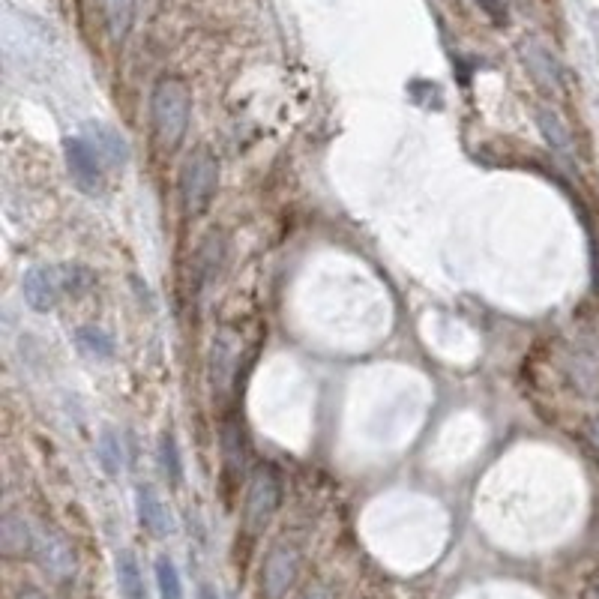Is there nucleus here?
Segmentation results:
<instances>
[{"instance_id": "f257e3e1", "label": "nucleus", "mask_w": 599, "mask_h": 599, "mask_svg": "<svg viewBox=\"0 0 599 599\" xmlns=\"http://www.w3.org/2000/svg\"><path fill=\"white\" fill-rule=\"evenodd\" d=\"M192 90L183 78H159L150 90V126L162 150L174 153L189 132Z\"/></svg>"}, {"instance_id": "f03ea898", "label": "nucleus", "mask_w": 599, "mask_h": 599, "mask_svg": "<svg viewBox=\"0 0 599 599\" xmlns=\"http://www.w3.org/2000/svg\"><path fill=\"white\" fill-rule=\"evenodd\" d=\"M177 192L186 219H198L213 207L219 192V159L207 147H198L183 159Z\"/></svg>"}, {"instance_id": "7ed1b4c3", "label": "nucleus", "mask_w": 599, "mask_h": 599, "mask_svg": "<svg viewBox=\"0 0 599 599\" xmlns=\"http://www.w3.org/2000/svg\"><path fill=\"white\" fill-rule=\"evenodd\" d=\"M279 501H282V480L279 474L270 468V465H258L252 474H249V483H246V501H243V525L249 534H261L276 510H279Z\"/></svg>"}, {"instance_id": "20e7f679", "label": "nucleus", "mask_w": 599, "mask_h": 599, "mask_svg": "<svg viewBox=\"0 0 599 599\" xmlns=\"http://www.w3.org/2000/svg\"><path fill=\"white\" fill-rule=\"evenodd\" d=\"M39 564V570L45 576H51L54 582H69L78 570L75 561V549L72 543L51 525H39L36 522V537H33V558Z\"/></svg>"}, {"instance_id": "39448f33", "label": "nucleus", "mask_w": 599, "mask_h": 599, "mask_svg": "<svg viewBox=\"0 0 599 599\" xmlns=\"http://www.w3.org/2000/svg\"><path fill=\"white\" fill-rule=\"evenodd\" d=\"M300 549L291 543H276L261 567V597L264 599H285L288 591L300 579Z\"/></svg>"}, {"instance_id": "423d86ee", "label": "nucleus", "mask_w": 599, "mask_h": 599, "mask_svg": "<svg viewBox=\"0 0 599 599\" xmlns=\"http://www.w3.org/2000/svg\"><path fill=\"white\" fill-rule=\"evenodd\" d=\"M63 159H66V171H69L72 183L81 192L99 195L105 189V171L108 168L102 165V159L96 156V150L81 135L63 141Z\"/></svg>"}, {"instance_id": "0eeeda50", "label": "nucleus", "mask_w": 599, "mask_h": 599, "mask_svg": "<svg viewBox=\"0 0 599 599\" xmlns=\"http://www.w3.org/2000/svg\"><path fill=\"white\" fill-rule=\"evenodd\" d=\"M24 300L30 309L36 312H51L60 306L66 294V276H63V264H36L24 273L21 282Z\"/></svg>"}, {"instance_id": "6e6552de", "label": "nucleus", "mask_w": 599, "mask_h": 599, "mask_svg": "<svg viewBox=\"0 0 599 599\" xmlns=\"http://www.w3.org/2000/svg\"><path fill=\"white\" fill-rule=\"evenodd\" d=\"M519 51H522V63L528 66L537 87H543L546 93L564 90V66H561V60L555 57L552 48H546L537 39H525Z\"/></svg>"}, {"instance_id": "1a4fd4ad", "label": "nucleus", "mask_w": 599, "mask_h": 599, "mask_svg": "<svg viewBox=\"0 0 599 599\" xmlns=\"http://www.w3.org/2000/svg\"><path fill=\"white\" fill-rule=\"evenodd\" d=\"M33 537H36V522H30L18 510H6L0 522V552L9 561H24L33 558Z\"/></svg>"}, {"instance_id": "9d476101", "label": "nucleus", "mask_w": 599, "mask_h": 599, "mask_svg": "<svg viewBox=\"0 0 599 599\" xmlns=\"http://www.w3.org/2000/svg\"><path fill=\"white\" fill-rule=\"evenodd\" d=\"M81 138L96 150V156L102 159L105 168L117 171V168H123L129 162V144L114 126H108V123H84Z\"/></svg>"}, {"instance_id": "9b49d317", "label": "nucleus", "mask_w": 599, "mask_h": 599, "mask_svg": "<svg viewBox=\"0 0 599 599\" xmlns=\"http://www.w3.org/2000/svg\"><path fill=\"white\" fill-rule=\"evenodd\" d=\"M534 117H537L540 135H543V141L549 144V150H552L558 159L573 162V159H576V138H573V129L567 126V120L561 117V111L552 108V105H537Z\"/></svg>"}, {"instance_id": "f8f14e48", "label": "nucleus", "mask_w": 599, "mask_h": 599, "mask_svg": "<svg viewBox=\"0 0 599 599\" xmlns=\"http://www.w3.org/2000/svg\"><path fill=\"white\" fill-rule=\"evenodd\" d=\"M135 507H138V522L153 534V537H168L174 534V522H171V513L168 507L162 504L159 492L150 486V483H138L135 489Z\"/></svg>"}, {"instance_id": "ddd939ff", "label": "nucleus", "mask_w": 599, "mask_h": 599, "mask_svg": "<svg viewBox=\"0 0 599 599\" xmlns=\"http://www.w3.org/2000/svg\"><path fill=\"white\" fill-rule=\"evenodd\" d=\"M114 570H117V591H120V599H150L147 597L144 576H141V567H138V561H135L132 552H120Z\"/></svg>"}, {"instance_id": "4468645a", "label": "nucleus", "mask_w": 599, "mask_h": 599, "mask_svg": "<svg viewBox=\"0 0 599 599\" xmlns=\"http://www.w3.org/2000/svg\"><path fill=\"white\" fill-rule=\"evenodd\" d=\"M99 6H102L108 36L114 42H123L132 30V21H135V0H99Z\"/></svg>"}, {"instance_id": "2eb2a0df", "label": "nucleus", "mask_w": 599, "mask_h": 599, "mask_svg": "<svg viewBox=\"0 0 599 599\" xmlns=\"http://www.w3.org/2000/svg\"><path fill=\"white\" fill-rule=\"evenodd\" d=\"M75 342H78V348H81L87 357H93V360H114V339H111L102 327H93V324L78 327Z\"/></svg>"}, {"instance_id": "dca6fc26", "label": "nucleus", "mask_w": 599, "mask_h": 599, "mask_svg": "<svg viewBox=\"0 0 599 599\" xmlns=\"http://www.w3.org/2000/svg\"><path fill=\"white\" fill-rule=\"evenodd\" d=\"M159 459H162V471L168 477V483L177 489L183 483V462H180V447H177V438L171 432L162 435V444H159Z\"/></svg>"}, {"instance_id": "f3484780", "label": "nucleus", "mask_w": 599, "mask_h": 599, "mask_svg": "<svg viewBox=\"0 0 599 599\" xmlns=\"http://www.w3.org/2000/svg\"><path fill=\"white\" fill-rule=\"evenodd\" d=\"M96 453H99V462H102L105 474L117 477L123 471V447H120V438L111 429L102 432V438L96 444Z\"/></svg>"}, {"instance_id": "a211bd4d", "label": "nucleus", "mask_w": 599, "mask_h": 599, "mask_svg": "<svg viewBox=\"0 0 599 599\" xmlns=\"http://www.w3.org/2000/svg\"><path fill=\"white\" fill-rule=\"evenodd\" d=\"M156 585H159V597L162 599H183V582H180V573L174 567L171 558H159L156 561Z\"/></svg>"}, {"instance_id": "6ab92c4d", "label": "nucleus", "mask_w": 599, "mask_h": 599, "mask_svg": "<svg viewBox=\"0 0 599 599\" xmlns=\"http://www.w3.org/2000/svg\"><path fill=\"white\" fill-rule=\"evenodd\" d=\"M477 3L495 24H507V0H477Z\"/></svg>"}, {"instance_id": "aec40b11", "label": "nucleus", "mask_w": 599, "mask_h": 599, "mask_svg": "<svg viewBox=\"0 0 599 599\" xmlns=\"http://www.w3.org/2000/svg\"><path fill=\"white\" fill-rule=\"evenodd\" d=\"M585 441L594 447V453L599 456V414H594V417L585 420Z\"/></svg>"}, {"instance_id": "412c9836", "label": "nucleus", "mask_w": 599, "mask_h": 599, "mask_svg": "<svg viewBox=\"0 0 599 599\" xmlns=\"http://www.w3.org/2000/svg\"><path fill=\"white\" fill-rule=\"evenodd\" d=\"M582 599H599V576H594L588 585H585V591H582Z\"/></svg>"}, {"instance_id": "4be33fe9", "label": "nucleus", "mask_w": 599, "mask_h": 599, "mask_svg": "<svg viewBox=\"0 0 599 599\" xmlns=\"http://www.w3.org/2000/svg\"><path fill=\"white\" fill-rule=\"evenodd\" d=\"M297 599H330V594L324 588H309V591H303Z\"/></svg>"}, {"instance_id": "5701e85b", "label": "nucleus", "mask_w": 599, "mask_h": 599, "mask_svg": "<svg viewBox=\"0 0 599 599\" xmlns=\"http://www.w3.org/2000/svg\"><path fill=\"white\" fill-rule=\"evenodd\" d=\"M15 599H45L36 588H21L18 594H15Z\"/></svg>"}, {"instance_id": "b1692460", "label": "nucleus", "mask_w": 599, "mask_h": 599, "mask_svg": "<svg viewBox=\"0 0 599 599\" xmlns=\"http://www.w3.org/2000/svg\"><path fill=\"white\" fill-rule=\"evenodd\" d=\"M591 33H594V42H597V51H599V9L594 12V18H591Z\"/></svg>"}, {"instance_id": "393cba45", "label": "nucleus", "mask_w": 599, "mask_h": 599, "mask_svg": "<svg viewBox=\"0 0 599 599\" xmlns=\"http://www.w3.org/2000/svg\"><path fill=\"white\" fill-rule=\"evenodd\" d=\"M201 599H216V597H213V591H210V588H201Z\"/></svg>"}]
</instances>
